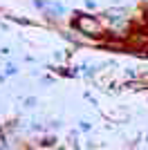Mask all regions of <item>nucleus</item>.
<instances>
[{"label": "nucleus", "instance_id": "nucleus-3", "mask_svg": "<svg viewBox=\"0 0 148 150\" xmlns=\"http://www.w3.org/2000/svg\"><path fill=\"white\" fill-rule=\"evenodd\" d=\"M103 16H105V20H108V23H121V20H123L121 11H117V9H108Z\"/></svg>", "mask_w": 148, "mask_h": 150}, {"label": "nucleus", "instance_id": "nucleus-2", "mask_svg": "<svg viewBox=\"0 0 148 150\" xmlns=\"http://www.w3.org/2000/svg\"><path fill=\"white\" fill-rule=\"evenodd\" d=\"M45 11L52 13V16H63V13L68 11L63 5H58V2H47V7H45Z\"/></svg>", "mask_w": 148, "mask_h": 150}, {"label": "nucleus", "instance_id": "nucleus-1", "mask_svg": "<svg viewBox=\"0 0 148 150\" xmlns=\"http://www.w3.org/2000/svg\"><path fill=\"white\" fill-rule=\"evenodd\" d=\"M74 27L83 34H88V36H99L101 34V20H97L90 13H79L76 20H74Z\"/></svg>", "mask_w": 148, "mask_h": 150}, {"label": "nucleus", "instance_id": "nucleus-4", "mask_svg": "<svg viewBox=\"0 0 148 150\" xmlns=\"http://www.w3.org/2000/svg\"><path fill=\"white\" fill-rule=\"evenodd\" d=\"M16 72H18L16 65H7V74H16Z\"/></svg>", "mask_w": 148, "mask_h": 150}]
</instances>
